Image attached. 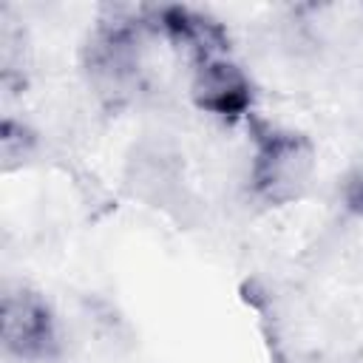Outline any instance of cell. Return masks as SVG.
I'll return each instance as SVG.
<instances>
[{
	"label": "cell",
	"mask_w": 363,
	"mask_h": 363,
	"mask_svg": "<svg viewBox=\"0 0 363 363\" xmlns=\"http://www.w3.org/2000/svg\"><path fill=\"white\" fill-rule=\"evenodd\" d=\"M156 26L176 45L190 48L196 60L210 57V54H227L224 28L201 11H193V9H184V6H167V9L156 11Z\"/></svg>",
	"instance_id": "cell-4"
},
{
	"label": "cell",
	"mask_w": 363,
	"mask_h": 363,
	"mask_svg": "<svg viewBox=\"0 0 363 363\" xmlns=\"http://www.w3.org/2000/svg\"><path fill=\"white\" fill-rule=\"evenodd\" d=\"M193 99L199 108L235 122L252 108V85L230 54H210L196 60Z\"/></svg>",
	"instance_id": "cell-3"
},
{
	"label": "cell",
	"mask_w": 363,
	"mask_h": 363,
	"mask_svg": "<svg viewBox=\"0 0 363 363\" xmlns=\"http://www.w3.org/2000/svg\"><path fill=\"white\" fill-rule=\"evenodd\" d=\"M346 201H349V207H352L354 213L363 216V176H357V179L349 184V190H346Z\"/></svg>",
	"instance_id": "cell-6"
},
{
	"label": "cell",
	"mask_w": 363,
	"mask_h": 363,
	"mask_svg": "<svg viewBox=\"0 0 363 363\" xmlns=\"http://www.w3.org/2000/svg\"><path fill=\"white\" fill-rule=\"evenodd\" d=\"M315 170V147L303 133L264 128L255 136L252 187L264 201L284 204L309 184Z\"/></svg>",
	"instance_id": "cell-1"
},
{
	"label": "cell",
	"mask_w": 363,
	"mask_h": 363,
	"mask_svg": "<svg viewBox=\"0 0 363 363\" xmlns=\"http://www.w3.org/2000/svg\"><path fill=\"white\" fill-rule=\"evenodd\" d=\"M0 326H3L6 352L20 360L43 363L51 360L60 349L54 312L43 301V295L31 289H14L3 295Z\"/></svg>",
	"instance_id": "cell-2"
},
{
	"label": "cell",
	"mask_w": 363,
	"mask_h": 363,
	"mask_svg": "<svg viewBox=\"0 0 363 363\" xmlns=\"http://www.w3.org/2000/svg\"><path fill=\"white\" fill-rule=\"evenodd\" d=\"M0 142H3V159H6V164H11L14 159H23V150H26V145L31 142V136L23 130V125L6 119V122H3V136H0Z\"/></svg>",
	"instance_id": "cell-5"
}]
</instances>
